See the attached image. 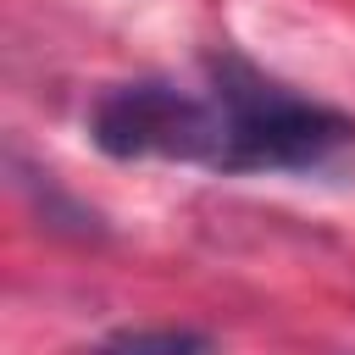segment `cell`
<instances>
[{"label": "cell", "instance_id": "cell-2", "mask_svg": "<svg viewBox=\"0 0 355 355\" xmlns=\"http://www.w3.org/2000/svg\"><path fill=\"white\" fill-rule=\"evenodd\" d=\"M89 139L111 161H189L211 166L222 155V122L211 94H189L178 83H116L89 111Z\"/></svg>", "mask_w": 355, "mask_h": 355}, {"label": "cell", "instance_id": "cell-1", "mask_svg": "<svg viewBox=\"0 0 355 355\" xmlns=\"http://www.w3.org/2000/svg\"><path fill=\"white\" fill-rule=\"evenodd\" d=\"M211 105L222 122L216 172H305L355 144L344 111L272 83L239 55L211 61Z\"/></svg>", "mask_w": 355, "mask_h": 355}, {"label": "cell", "instance_id": "cell-3", "mask_svg": "<svg viewBox=\"0 0 355 355\" xmlns=\"http://www.w3.org/2000/svg\"><path fill=\"white\" fill-rule=\"evenodd\" d=\"M89 355H211V338L194 327H122Z\"/></svg>", "mask_w": 355, "mask_h": 355}]
</instances>
